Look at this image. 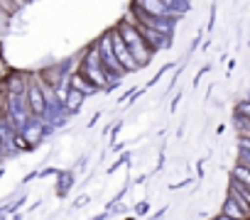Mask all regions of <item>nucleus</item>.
Listing matches in <instances>:
<instances>
[{"instance_id": "2eb2a0df", "label": "nucleus", "mask_w": 250, "mask_h": 220, "mask_svg": "<svg viewBox=\"0 0 250 220\" xmlns=\"http://www.w3.org/2000/svg\"><path fill=\"white\" fill-rule=\"evenodd\" d=\"M238 152L250 154V137H238Z\"/></svg>"}, {"instance_id": "a211bd4d", "label": "nucleus", "mask_w": 250, "mask_h": 220, "mask_svg": "<svg viewBox=\"0 0 250 220\" xmlns=\"http://www.w3.org/2000/svg\"><path fill=\"white\" fill-rule=\"evenodd\" d=\"M213 220H233V218H226V215H221V213H218V215H216Z\"/></svg>"}, {"instance_id": "dca6fc26", "label": "nucleus", "mask_w": 250, "mask_h": 220, "mask_svg": "<svg viewBox=\"0 0 250 220\" xmlns=\"http://www.w3.org/2000/svg\"><path fill=\"white\" fill-rule=\"evenodd\" d=\"M88 201H91V196H88V193H83V196H79V198L74 201V208L79 210V208H83V205H86Z\"/></svg>"}, {"instance_id": "f3484780", "label": "nucleus", "mask_w": 250, "mask_h": 220, "mask_svg": "<svg viewBox=\"0 0 250 220\" xmlns=\"http://www.w3.org/2000/svg\"><path fill=\"white\" fill-rule=\"evenodd\" d=\"M0 154H5V140L0 137Z\"/></svg>"}, {"instance_id": "39448f33", "label": "nucleus", "mask_w": 250, "mask_h": 220, "mask_svg": "<svg viewBox=\"0 0 250 220\" xmlns=\"http://www.w3.org/2000/svg\"><path fill=\"white\" fill-rule=\"evenodd\" d=\"M110 39H113V54H115V61H118V66L123 69V73H133V71H140V66H138V61L133 59V54H130V49L125 47V42L120 39V35L110 27Z\"/></svg>"}, {"instance_id": "9b49d317", "label": "nucleus", "mask_w": 250, "mask_h": 220, "mask_svg": "<svg viewBox=\"0 0 250 220\" xmlns=\"http://www.w3.org/2000/svg\"><path fill=\"white\" fill-rule=\"evenodd\" d=\"M83 100H86V95H81L79 91H74L71 88V93H69V98H66V103H64V113L71 118V115H76L79 110L83 108Z\"/></svg>"}, {"instance_id": "aec40b11", "label": "nucleus", "mask_w": 250, "mask_h": 220, "mask_svg": "<svg viewBox=\"0 0 250 220\" xmlns=\"http://www.w3.org/2000/svg\"><path fill=\"white\" fill-rule=\"evenodd\" d=\"M248 100H250V95H248Z\"/></svg>"}, {"instance_id": "0eeeda50", "label": "nucleus", "mask_w": 250, "mask_h": 220, "mask_svg": "<svg viewBox=\"0 0 250 220\" xmlns=\"http://www.w3.org/2000/svg\"><path fill=\"white\" fill-rule=\"evenodd\" d=\"M221 215L233 218V220H250V213L243 210V208H240L233 198H228V196H226V201H223V205H221Z\"/></svg>"}, {"instance_id": "7ed1b4c3", "label": "nucleus", "mask_w": 250, "mask_h": 220, "mask_svg": "<svg viewBox=\"0 0 250 220\" xmlns=\"http://www.w3.org/2000/svg\"><path fill=\"white\" fill-rule=\"evenodd\" d=\"M96 52H98V59H101V64H103V69L113 76V78H118V81H123V69L118 66V61H115V54H113V39H110V30L108 32H103L93 44H91Z\"/></svg>"}, {"instance_id": "20e7f679", "label": "nucleus", "mask_w": 250, "mask_h": 220, "mask_svg": "<svg viewBox=\"0 0 250 220\" xmlns=\"http://www.w3.org/2000/svg\"><path fill=\"white\" fill-rule=\"evenodd\" d=\"M27 105H30V113L32 118L37 120H44L47 118V98H44V91H42V81L37 78V73L30 76V86H27Z\"/></svg>"}, {"instance_id": "1a4fd4ad", "label": "nucleus", "mask_w": 250, "mask_h": 220, "mask_svg": "<svg viewBox=\"0 0 250 220\" xmlns=\"http://www.w3.org/2000/svg\"><path fill=\"white\" fill-rule=\"evenodd\" d=\"M69 86H71L74 91H79L81 95H86V98H88V95H96V93H98V88H96V86H91V83H88V81H86V78H83L81 73H76V71H74V73L69 76Z\"/></svg>"}, {"instance_id": "f8f14e48", "label": "nucleus", "mask_w": 250, "mask_h": 220, "mask_svg": "<svg viewBox=\"0 0 250 220\" xmlns=\"http://www.w3.org/2000/svg\"><path fill=\"white\" fill-rule=\"evenodd\" d=\"M230 179H233V181H238V183H243L245 188H250V169H248V166L235 164V166H233V171H230Z\"/></svg>"}, {"instance_id": "9d476101", "label": "nucleus", "mask_w": 250, "mask_h": 220, "mask_svg": "<svg viewBox=\"0 0 250 220\" xmlns=\"http://www.w3.org/2000/svg\"><path fill=\"white\" fill-rule=\"evenodd\" d=\"M147 15H152V18H169V13H167V5H165V0H150V3H138ZM172 20V18H169ZM177 22V20H174Z\"/></svg>"}, {"instance_id": "6e6552de", "label": "nucleus", "mask_w": 250, "mask_h": 220, "mask_svg": "<svg viewBox=\"0 0 250 220\" xmlns=\"http://www.w3.org/2000/svg\"><path fill=\"white\" fill-rule=\"evenodd\" d=\"M74 183H76V174L74 171H59L57 174V196L66 198L69 191L74 188Z\"/></svg>"}, {"instance_id": "4468645a", "label": "nucleus", "mask_w": 250, "mask_h": 220, "mask_svg": "<svg viewBox=\"0 0 250 220\" xmlns=\"http://www.w3.org/2000/svg\"><path fill=\"white\" fill-rule=\"evenodd\" d=\"M147 210H150V203H147V201H140V203L135 205V215H138V218L147 215Z\"/></svg>"}, {"instance_id": "6ab92c4d", "label": "nucleus", "mask_w": 250, "mask_h": 220, "mask_svg": "<svg viewBox=\"0 0 250 220\" xmlns=\"http://www.w3.org/2000/svg\"><path fill=\"white\" fill-rule=\"evenodd\" d=\"M0 220H8V213H3V210H0Z\"/></svg>"}, {"instance_id": "423d86ee", "label": "nucleus", "mask_w": 250, "mask_h": 220, "mask_svg": "<svg viewBox=\"0 0 250 220\" xmlns=\"http://www.w3.org/2000/svg\"><path fill=\"white\" fill-rule=\"evenodd\" d=\"M20 135L27 140V145L32 147V149H37L44 140H47V135H44V120H37V118H32L22 130H20Z\"/></svg>"}, {"instance_id": "ddd939ff", "label": "nucleus", "mask_w": 250, "mask_h": 220, "mask_svg": "<svg viewBox=\"0 0 250 220\" xmlns=\"http://www.w3.org/2000/svg\"><path fill=\"white\" fill-rule=\"evenodd\" d=\"M235 118H243V120L250 123V100H248V98L235 105Z\"/></svg>"}, {"instance_id": "f03ea898", "label": "nucleus", "mask_w": 250, "mask_h": 220, "mask_svg": "<svg viewBox=\"0 0 250 220\" xmlns=\"http://www.w3.org/2000/svg\"><path fill=\"white\" fill-rule=\"evenodd\" d=\"M118 35H120V39L125 42V47L130 49V54H133V59L138 61V66L143 69V66H147L150 61H152V52L147 49V44H145V39L140 37V32H138V27H135V20H133V15L128 13L125 18H120L118 20V25L113 27Z\"/></svg>"}, {"instance_id": "f257e3e1", "label": "nucleus", "mask_w": 250, "mask_h": 220, "mask_svg": "<svg viewBox=\"0 0 250 220\" xmlns=\"http://www.w3.org/2000/svg\"><path fill=\"white\" fill-rule=\"evenodd\" d=\"M76 73H81L91 86H96L98 93H110V91H115V88L120 86V81L113 78V76L103 69V64H101V59H98V52H96L91 44L81 52V56H79V66H76Z\"/></svg>"}]
</instances>
